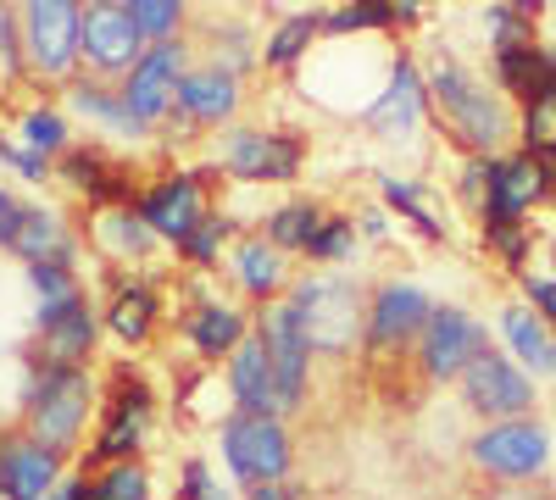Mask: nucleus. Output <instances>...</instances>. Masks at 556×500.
Masks as SVG:
<instances>
[{"instance_id":"3c124183","label":"nucleus","mask_w":556,"mask_h":500,"mask_svg":"<svg viewBox=\"0 0 556 500\" xmlns=\"http://www.w3.org/2000/svg\"><path fill=\"white\" fill-rule=\"evenodd\" d=\"M45 500H89V478H62Z\"/></svg>"},{"instance_id":"39448f33","label":"nucleus","mask_w":556,"mask_h":500,"mask_svg":"<svg viewBox=\"0 0 556 500\" xmlns=\"http://www.w3.org/2000/svg\"><path fill=\"white\" fill-rule=\"evenodd\" d=\"M468 462L495 478V484H529L551 467V428L540 418H518V423H484L468 439Z\"/></svg>"},{"instance_id":"6e6552de","label":"nucleus","mask_w":556,"mask_h":500,"mask_svg":"<svg viewBox=\"0 0 556 500\" xmlns=\"http://www.w3.org/2000/svg\"><path fill=\"white\" fill-rule=\"evenodd\" d=\"M151 418H156L151 384L134 379V373H117L112 400H106V418H101V434H96V445L84 450V467L96 462V473H101V467L134 462V450L146 445V434H151Z\"/></svg>"},{"instance_id":"dca6fc26","label":"nucleus","mask_w":556,"mask_h":500,"mask_svg":"<svg viewBox=\"0 0 556 500\" xmlns=\"http://www.w3.org/2000/svg\"><path fill=\"white\" fill-rule=\"evenodd\" d=\"M429 311H434V300L417 290L412 279H390V284H379L374 290V300H367V350H406V345H417V334H424V323H429Z\"/></svg>"},{"instance_id":"c9c22d12","label":"nucleus","mask_w":556,"mask_h":500,"mask_svg":"<svg viewBox=\"0 0 556 500\" xmlns=\"http://www.w3.org/2000/svg\"><path fill=\"white\" fill-rule=\"evenodd\" d=\"M379 190H384V201H390L401 217H412V222H417V229H424L429 240H445V222H440V211L429 206L424 184H412V178H395V172H384V178H379Z\"/></svg>"},{"instance_id":"a211bd4d","label":"nucleus","mask_w":556,"mask_h":500,"mask_svg":"<svg viewBox=\"0 0 556 500\" xmlns=\"http://www.w3.org/2000/svg\"><path fill=\"white\" fill-rule=\"evenodd\" d=\"M424 106H429V95H424V73H417L412 56H401V62L390 67L384 95L367 106V128H374L379 140L401 145V140H412V133H417V123H424Z\"/></svg>"},{"instance_id":"ddd939ff","label":"nucleus","mask_w":556,"mask_h":500,"mask_svg":"<svg viewBox=\"0 0 556 500\" xmlns=\"http://www.w3.org/2000/svg\"><path fill=\"white\" fill-rule=\"evenodd\" d=\"M184 73H190V44H184V39H167V44H151V51L139 56V67H134L117 89H123L128 112L146 123V128H156V123L178 106Z\"/></svg>"},{"instance_id":"a878e982","label":"nucleus","mask_w":556,"mask_h":500,"mask_svg":"<svg viewBox=\"0 0 556 500\" xmlns=\"http://www.w3.org/2000/svg\"><path fill=\"white\" fill-rule=\"evenodd\" d=\"M556 84V44H523V51H495V89L513 106H529L540 89Z\"/></svg>"},{"instance_id":"79ce46f5","label":"nucleus","mask_w":556,"mask_h":500,"mask_svg":"<svg viewBox=\"0 0 556 500\" xmlns=\"http://www.w3.org/2000/svg\"><path fill=\"white\" fill-rule=\"evenodd\" d=\"M484 245L506 261V267H523V256H529V245H534V229H523V222H501V229H484Z\"/></svg>"},{"instance_id":"f8f14e48","label":"nucleus","mask_w":556,"mask_h":500,"mask_svg":"<svg viewBox=\"0 0 556 500\" xmlns=\"http://www.w3.org/2000/svg\"><path fill=\"white\" fill-rule=\"evenodd\" d=\"M151 44L139 34L128 0H101L84 12V67L96 78H128Z\"/></svg>"},{"instance_id":"4468645a","label":"nucleus","mask_w":556,"mask_h":500,"mask_svg":"<svg viewBox=\"0 0 556 500\" xmlns=\"http://www.w3.org/2000/svg\"><path fill=\"white\" fill-rule=\"evenodd\" d=\"M134 211L146 217V229L162 245H184L206 217V184L195 172H162V178H151V190H139Z\"/></svg>"},{"instance_id":"de8ad7c7","label":"nucleus","mask_w":556,"mask_h":500,"mask_svg":"<svg viewBox=\"0 0 556 500\" xmlns=\"http://www.w3.org/2000/svg\"><path fill=\"white\" fill-rule=\"evenodd\" d=\"M0 162H12L23 178H34V184H39V178H45V162L34 156V151H23L17 140H7V133H0Z\"/></svg>"},{"instance_id":"f257e3e1","label":"nucleus","mask_w":556,"mask_h":500,"mask_svg":"<svg viewBox=\"0 0 556 500\" xmlns=\"http://www.w3.org/2000/svg\"><path fill=\"white\" fill-rule=\"evenodd\" d=\"M424 95L440 128L468 151V156H506V140H518V106L501 89L479 84L451 51H440L424 67Z\"/></svg>"},{"instance_id":"1a4fd4ad","label":"nucleus","mask_w":556,"mask_h":500,"mask_svg":"<svg viewBox=\"0 0 556 500\" xmlns=\"http://www.w3.org/2000/svg\"><path fill=\"white\" fill-rule=\"evenodd\" d=\"M490 350V334L473 311L462 306H434L424 334H417V368H424V379L434 384H451L473 368V361Z\"/></svg>"},{"instance_id":"5701e85b","label":"nucleus","mask_w":556,"mask_h":500,"mask_svg":"<svg viewBox=\"0 0 556 500\" xmlns=\"http://www.w3.org/2000/svg\"><path fill=\"white\" fill-rule=\"evenodd\" d=\"M235 284H240V295H251V300H262V306H273L278 295L290 290V256L278 251L267 234H251V240H240L235 245Z\"/></svg>"},{"instance_id":"9d476101","label":"nucleus","mask_w":556,"mask_h":500,"mask_svg":"<svg viewBox=\"0 0 556 500\" xmlns=\"http://www.w3.org/2000/svg\"><path fill=\"white\" fill-rule=\"evenodd\" d=\"M251 334L262 339L273 373H278V395H285V418L301 412L306 400V368H312V339H306V323L290 300H273L251 317Z\"/></svg>"},{"instance_id":"473e14b6","label":"nucleus","mask_w":556,"mask_h":500,"mask_svg":"<svg viewBox=\"0 0 556 500\" xmlns=\"http://www.w3.org/2000/svg\"><path fill=\"white\" fill-rule=\"evenodd\" d=\"M317 28H323V17H285L273 34H267V44H262V67H273V73H285V67H295L306 51H312V39H317Z\"/></svg>"},{"instance_id":"72a5a7b5","label":"nucleus","mask_w":556,"mask_h":500,"mask_svg":"<svg viewBox=\"0 0 556 500\" xmlns=\"http://www.w3.org/2000/svg\"><path fill=\"white\" fill-rule=\"evenodd\" d=\"M17 145L34 151L39 162H45V156H67V151H73V145H67V117H62L56 106H28L23 123H17Z\"/></svg>"},{"instance_id":"c756f323","label":"nucleus","mask_w":556,"mask_h":500,"mask_svg":"<svg viewBox=\"0 0 556 500\" xmlns=\"http://www.w3.org/2000/svg\"><path fill=\"white\" fill-rule=\"evenodd\" d=\"M96 245H101L106 256H117V261H139V256L156 245V234L146 229V217H139L134 206H101V217H96Z\"/></svg>"},{"instance_id":"7c9ffc66","label":"nucleus","mask_w":556,"mask_h":500,"mask_svg":"<svg viewBox=\"0 0 556 500\" xmlns=\"http://www.w3.org/2000/svg\"><path fill=\"white\" fill-rule=\"evenodd\" d=\"M323 206L317 201H285L273 217H267V240L278 245V251H312V240H317V229H323Z\"/></svg>"},{"instance_id":"c85d7f7f","label":"nucleus","mask_w":556,"mask_h":500,"mask_svg":"<svg viewBox=\"0 0 556 500\" xmlns=\"http://www.w3.org/2000/svg\"><path fill=\"white\" fill-rule=\"evenodd\" d=\"M73 112H84V117H96V123H106L112 133H123V140H146V123H139L134 112H128V101H123V89H106V84H96V78H78L73 89Z\"/></svg>"},{"instance_id":"2f4dec72","label":"nucleus","mask_w":556,"mask_h":500,"mask_svg":"<svg viewBox=\"0 0 556 500\" xmlns=\"http://www.w3.org/2000/svg\"><path fill=\"white\" fill-rule=\"evenodd\" d=\"M484 28H490V51H523V44H540V7H529V0L490 7Z\"/></svg>"},{"instance_id":"8fccbe9b","label":"nucleus","mask_w":556,"mask_h":500,"mask_svg":"<svg viewBox=\"0 0 556 500\" xmlns=\"http://www.w3.org/2000/svg\"><path fill=\"white\" fill-rule=\"evenodd\" d=\"M484 500H551L545 489H529V484H506V489H490Z\"/></svg>"},{"instance_id":"4c0bfd02","label":"nucleus","mask_w":556,"mask_h":500,"mask_svg":"<svg viewBox=\"0 0 556 500\" xmlns=\"http://www.w3.org/2000/svg\"><path fill=\"white\" fill-rule=\"evenodd\" d=\"M89 500H151V473L139 462H117L89 478Z\"/></svg>"},{"instance_id":"7ed1b4c3","label":"nucleus","mask_w":556,"mask_h":500,"mask_svg":"<svg viewBox=\"0 0 556 500\" xmlns=\"http://www.w3.org/2000/svg\"><path fill=\"white\" fill-rule=\"evenodd\" d=\"M290 306L301 311L306 339L323 356H345L356 339H367V300L356 295V284L334 279V272H306L290 290Z\"/></svg>"},{"instance_id":"393cba45","label":"nucleus","mask_w":556,"mask_h":500,"mask_svg":"<svg viewBox=\"0 0 556 500\" xmlns=\"http://www.w3.org/2000/svg\"><path fill=\"white\" fill-rule=\"evenodd\" d=\"M7 251H17L28 267H73V256H78L67 222L56 211H45V206H23V222H17Z\"/></svg>"},{"instance_id":"a18cd8bd","label":"nucleus","mask_w":556,"mask_h":500,"mask_svg":"<svg viewBox=\"0 0 556 500\" xmlns=\"http://www.w3.org/2000/svg\"><path fill=\"white\" fill-rule=\"evenodd\" d=\"M178 500H228L223 495V484L212 478V467L206 462H184V473H178Z\"/></svg>"},{"instance_id":"2eb2a0df","label":"nucleus","mask_w":556,"mask_h":500,"mask_svg":"<svg viewBox=\"0 0 556 500\" xmlns=\"http://www.w3.org/2000/svg\"><path fill=\"white\" fill-rule=\"evenodd\" d=\"M545 195H551L545 162L529 156V151H506V156H495V167H490V190H484L479 222H484V229H501V222H523Z\"/></svg>"},{"instance_id":"a19ab883","label":"nucleus","mask_w":556,"mask_h":500,"mask_svg":"<svg viewBox=\"0 0 556 500\" xmlns=\"http://www.w3.org/2000/svg\"><path fill=\"white\" fill-rule=\"evenodd\" d=\"M356 251V217H329V222H323V229H317V240H312V261H345Z\"/></svg>"},{"instance_id":"b1692460","label":"nucleus","mask_w":556,"mask_h":500,"mask_svg":"<svg viewBox=\"0 0 556 500\" xmlns=\"http://www.w3.org/2000/svg\"><path fill=\"white\" fill-rule=\"evenodd\" d=\"M184 339H190L206 361H223L251 339V317L240 306H228V300H201L190 317H184Z\"/></svg>"},{"instance_id":"f704fd0d","label":"nucleus","mask_w":556,"mask_h":500,"mask_svg":"<svg viewBox=\"0 0 556 500\" xmlns=\"http://www.w3.org/2000/svg\"><path fill=\"white\" fill-rule=\"evenodd\" d=\"M518 151H529V156L556 151V84L540 89L529 106H518Z\"/></svg>"},{"instance_id":"09e8293b","label":"nucleus","mask_w":556,"mask_h":500,"mask_svg":"<svg viewBox=\"0 0 556 500\" xmlns=\"http://www.w3.org/2000/svg\"><path fill=\"white\" fill-rule=\"evenodd\" d=\"M17 222H23V201H12L7 190H0V245H12Z\"/></svg>"},{"instance_id":"49530a36","label":"nucleus","mask_w":556,"mask_h":500,"mask_svg":"<svg viewBox=\"0 0 556 500\" xmlns=\"http://www.w3.org/2000/svg\"><path fill=\"white\" fill-rule=\"evenodd\" d=\"M490 167H495V156H468V167H462V178H456V195H462V201H473V206H484Z\"/></svg>"},{"instance_id":"6ab92c4d","label":"nucleus","mask_w":556,"mask_h":500,"mask_svg":"<svg viewBox=\"0 0 556 500\" xmlns=\"http://www.w3.org/2000/svg\"><path fill=\"white\" fill-rule=\"evenodd\" d=\"M235 112H240V73H228L223 62H201V67L184 73L173 117L195 123V128H217Z\"/></svg>"},{"instance_id":"bb28decb","label":"nucleus","mask_w":556,"mask_h":500,"mask_svg":"<svg viewBox=\"0 0 556 500\" xmlns=\"http://www.w3.org/2000/svg\"><path fill=\"white\" fill-rule=\"evenodd\" d=\"M56 178L67 190H78V195H96V201H106V206H134L139 195L128 190V178L101 156V151H84V145H73L62 162H56Z\"/></svg>"},{"instance_id":"cd10ccee","label":"nucleus","mask_w":556,"mask_h":500,"mask_svg":"<svg viewBox=\"0 0 556 500\" xmlns=\"http://www.w3.org/2000/svg\"><path fill=\"white\" fill-rule=\"evenodd\" d=\"M156 317H162V300H156V284L139 279V284H117L112 306H106V329L123 339V345H146L156 334Z\"/></svg>"},{"instance_id":"4be33fe9","label":"nucleus","mask_w":556,"mask_h":500,"mask_svg":"<svg viewBox=\"0 0 556 500\" xmlns=\"http://www.w3.org/2000/svg\"><path fill=\"white\" fill-rule=\"evenodd\" d=\"M0 473H7L12 500H45L62 484V457L28 434H7L0 439Z\"/></svg>"},{"instance_id":"423d86ee","label":"nucleus","mask_w":556,"mask_h":500,"mask_svg":"<svg viewBox=\"0 0 556 500\" xmlns=\"http://www.w3.org/2000/svg\"><path fill=\"white\" fill-rule=\"evenodd\" d=\"M223 445V462L245 489H267V484H285L290 473V428L285 418H256V412H235L217 434Z\"/></svg>"},{"instance_id":"0eeeda50","label":"nucleus","mask_w":556,"mask_h":500,"mask_svg":"<svg viewBox=\"0 0 556 500\" xmlns=\"http://www.w3.org/2000/svg\"><path fill=\"white\" fill-rule=\"evenodd\" d=\"M456 389H462V406H468L473 418H484V423L534 418V379L501 350H484L473 368L456 379Z\"/></svg>"},{"instance_id":"864d4df0","label":"nucleus","mask_w":556,"mask_h":500,"mask_svg":"<svg viewBox=\"0 0 556 500\" xmlns=\"http://www.w3.org/2000/svg\"><path fill=\"white\" fill-rule=\"evenodd\" d=\"M540 162H545V184H551V195H556V151H551V156H540Z\"/></svg>"},{"instance_id":"e433bc0d","label":"nucleus","mask_w":556,"mask_h":500,"mask_svg":"<svg viewBox=\"0 0 556 500\" xmlns=\"http://www.w3.org/2000/svg\"><path fill=\"white\" fill-rule=\"evenodd\" d=\"M395 23H417V7H390V0H362V7H340L323 17L329 34H362V28H395Z\"/></svg>"},{"instance_id":"58836bf2","label":"nucleus","mask_w":556,"mask_h":500,"mask_svg":"<svg viewBox=\"0 0 556 500\" xmlns=\"http://www.w3.org/2000/svg\"><path fill=\"white\" fill-rule=\"evenodd\" d=\"M128 12H134L139 34H146V44H167L184 28V7H178V0H134Z\"/></svg>"},{"instance_id":"5fc2aeb1","label":"nucleus","mask_w":556,"mask_h":500,"mask_svg":"<svg viewBox=\"0 0 556 500\" xmlns=\"http://www.w3.org/2000/svg\"><path fill=\"white\" fill-rule=\"evenodd\" d=\"M0 500H12V489H7V473H0Z\"/></svg>"},{"instance_id":"f03ea898","label":"nucleus","mask_w":556,"mask_h":500,"mask_svg":"<svg viewBox=\"0 0 556 500\" xmlns=\"http://www.w3.org/2000/svg\"><path fill=\"white\" fill-rule=\"evenodd\" d=\"M89 406H96V379L84 368H51V361H34V379L23 395V434L39 439L45 450H78Z\"/></svg>"},{"instance_id":"c03bdc74","label":"nucleus","mask_w":556,"mask_h":500,"mask_svg":"<svg viewBox=\"0 0 556 500\" xmlns=\"http://www.w3.org/2000/svg\"><path fill=\"white\" fill-rule=\"evenodd\" d=\"M518 290H523V306H534L556 329V272H518Z\"/></svg>"},{"instance_id":"9b49d317","label":"nucleus","mask_w":556,"mask_h":500,"mask_svg":"<svg viewBox=\"0 0 556 500\" xmlns=\"http://www.w3.org/2000/svg\"><path fill=\"white\" fill-rule=\"evenodd\" d=\"M217 162L228 178H245V184H290L306 162V145L278 128H228Z\"/></svg>"},{"instance_id":"37998d69","label":"nucleus","mask_w":556,"mask_h":500,"mask_svg":"<svg viewBox=\"0 0 556 500\" xmlns=\"http://www.w3.org/2000/svg\"><path fill=\"white\" fill-rule=\"evenodd\" d=\"M28 284H34L39 306L67 300V295H84V290H78V279H73V267H28Z\"/></svg>"},{"instance_id":"20e7f679","label":"nucleus","mask_w":556,"mask_h":500,"mask_svg":"<svg viewBox=\"0 0 556 500\" xmlns=\"http://www.w3.org/2000/svg\"><path fill=\"white\" fill-rule=\"evenodd\" d=\"M23 62L39 78L67 84L73 67L84 62V7H73V0H28L23 7Z\"/></svg>"},{"instance_id":"aec40b11","label":"nucleus","mask_w":556,"mask_h":500,"mask_svg":"<svg viewBox=\"0 0 556 500\" xmlns=\"http://www.w3.org/2000/svg\"><path fill=\"white\" fill-rule=\"evenodd\" d=\"M501 339L513 350V361L529 379H556V329L523 300H506L501 306Z\"/></svg>"},{"instance_id":"412c9836","label":"nucleus","mask_w":556,"mask_h":500,"mask_svg":"<svg viewBox=\"0 0 556 500\" xmlns=\"http://www.w3.org/2000/svg\"><path fill=\"white\" fill-rule=\"evenodd\" d=\"M228 395H235L240 412H256V418H285V395H278V373L262 350V339L251 334L235 356H228Z\"/></svg>"},{"instance_id":"603ef678","label":"nucleus","mask_w":556,"mask_h":500,"mask_svg":"<svg viewBox=\"0 0 556 500\" xmlns=\"http://www.w3.org/2000/svg\"><path fill=\"white\" fill-rule=\"evenodd\" d=\"M251 500H295V489H285V484H267V489H251Z\"/></svg>"},{"instance_id":"f3484780","label":"nucleus","mask_w":556,"mask_h":500,"mask_svg":"<svg viewBox=\"0 0 556 500\" xmlns=\"http://www.w3.org/2000/svg\"><path fill=\"white\" fill-rule=\"evenodd\" d=\"M34 334H39V361H51V368H84L89 350H96L101 317L89 311L84 295H67V300L39 306Z\"/></svg>"},{"instance_id":"ea45409f","label":"nucleus","mask_w":556,"mask_h":500,"mask_svg":"<svg viewBox=\"0 0 556 500\" xmlns=\"http://www.w3.org/2000/svg\"><path fill=\"white\" fill-rule=\"evenodd\" d=\"M228 234H235V222H228V217H217V211H206V217H201V229H195L190 240L178 245V256H184V261H195V267H212V261L223 256Z\"/></svg>"}]
</instances>
